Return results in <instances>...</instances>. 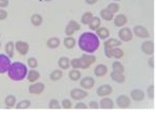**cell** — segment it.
<instances>
[{
	"label": "cell",
	"mask_w": 156,
	"mask_h": 113,
	"mask_svg": "<svg viewBox=\"0 0 156 113\" xmlns=\"http://www.w3.org/2000/svg\"><path fill=\"white\" fill-rule=\"evenodd\" d=\"M44 1H47V2H48V1H51V0H44Z\"/></svg>",
	"instance_id": "cell-49"
},
{
	"label": "cell",
	"mask_w": 156,
	"mask_h": 113,
	"mask_svg": "<svg viewBox=\"0 0 156 113\" xmlns=\"http://www.w3.org/2000/svg\"><path fill=\"white\" fill-rule=\"evenodd\" d=\"M92 17H93V15H92L91 12H86V13L83 14L82 18H81V22L85 25H88L89 24V22L91 21V19H92Z\"/></svg>",
	"instance_id": "cell-29"
},
{
	"label": "cell",
	"mask_w": 156,
	"mask_h": 113,
	"mask_svg": "<svg viewBox=\"0 0 156 113\" xmlns=\"http://www.w3.org/2000/svg\"><path fill=\"white\" fill-rule=\"evenodd\" d=\"M15 49L21 56H25L30 50V45L25 41H17L15 43Z\"/></svg>",
	"instance_id": "cell-5"
},
{
	"label": "cell",
	"mask_w": 156,
	"mask_h": 113,
	"mask_svg": "<svg viewBox=\"0 0 156 113\" xmlns=\"http://www.w3.org/2000/svg\"><path fill=\"white\" fill-rule=\"evenodd\" d=\"M111 79L114 82H116V83H124L125 82V76L121 72H115V71H112Z\"/></svg>",
	"instance_id": "cell-26"
},
{
	"label": "cell",
	"mask_w": 156,
	"mask_h": 113,
	"mask_svg": "<svg viewBox=\"0 0 156 113\" xmlns=\"http://www.w3.org/2000/svg\"><path fill=\"white\" fill-rule=\"evenodd\" d=\"M14 51H15V44L12 41H9L5 44V52L9 58H12L14 57Z\"/></svg>",
	"instance_id": "cell-25"
},
{
	"label": "cell",
	"mask_w": 156,
	"mask_h": 113,
	"mask_svg": "<svg viewBox=\"0 0 156 113\" xmlns=\"http://www.w3.org/2000/svg\"><path fill=\"white\" fill-rule=\"evenodd\" d=\"M0 47H1V43H0Z\"/></svg>",
	"instance_id": "cell-51"
},
{
	"label": "cell",
	"mask_w": 156,
	"mask_h": 113,
	"mask_svg": "<svg viewBox=\"0 0 156 113\" xmlns=\"http://www.w3.org/2000/svg\"><path fill=\"white\" fill-rule=\"evenodd\" d=\"M8 17V12H5L4 9H0V20H4Z\"/></svg>",
	"instance_id": "cell-43"
},
{
	"label": "cell",
	"mask_w": 156,
	"mask_h": 113,
	"mask_svg": "<svg viewBox=\"0 0 156 113\" xmlns=\"http://www.w3.org/2000/svg\"><path fill=\"white\" fill-rule=\"evenodd\" d=\"M88 95L87 91L82 90V89H73V90L70 91V97L73 98V100L80 101L85 98Z\"/></svg>",
	"instance_id": "cell-10"
},
{
	"label": "cell",
	"mask_w": 156,
	"mask_h": 113,
	"mask_svg": "<svg viewBox=\"0 0 156 113\" xmlns=\"http://www.w3.org/2000/svg\"><path fill=\"white\" fill-rule=\"evenodd\" d=\"M95 57L92 56V55H83L82 57L80 58V68H83V69H86L88 67H90L91 65L95 62Z\"/></svg>",
	"instance_id": "cell-3"
},
{
	"label": "cell",
	"mask_w": 156,
	"mask_h": 113,
	"mask_svg": "<svg viewBox=\"0 0 156 113\" xmlns=\"http://www.w3.org/2000/svg\"><path fill=\"white\" fill-rule=\"evenodd\" d=\"M111 56L114 57L115 59H121V58L124 57V51L119 47H114V48L111 49Z\"/></svg>",
	"instance_id": "cell-31"
},
{
	"label": "cell",
	"mask_w": 156,
	"mask_h": 113,
	"mask_svg": "<svg viewBox=\"0 0 156 113\" xmlns=\"http://www.w3.org/2000/svg\"><path fill=\"white\" fill-rule=\"evenodd\" d=\"M9 0H0V9L6 8L9 5Z\"/></svg>",
	"instance_id": "cell-45"
},
{
	"label": "cell",
	"mask_w": 156,
	"mask_h": 113,
	"mask_svg": "<svg viewBox=\"0 0 156 113\" xmlns=\"http://www.w3.org/2000/svg\"><path fill=\"white\" fill-rule=\"evenodd\" d=\"M44 88H45V86L43 83H37V82H35V83H33L32 85L30 86L28 92L32 93V94H40V93L44 90Z\"/></svg>",
	"instance_id": "cell-8"
},
{
	"label": "cell",
	"mask_w": 156,
	"mask_h": 113,
	"mask_svg": "<svg viewBox=\"0 0 156 113\" xmlns=\"http://www.w3.org/2000/svg\"><path fill=\"white\" fill-rule=\"evenodd\" d=\"M113 106H114L113 101L107 97H103L102 101L100 102V108H102V109H112Z\"/></svg>",
	"instance_id": "cell-15"
},
{
	"label": "cell",
	"mask_w": 156,
	"mask_h": 113,
	"mask_svg": "<svg viewBox=\"0 0 156 113\" xmlns=\"http://www.w3.org/2000/svg\"><path fill=\"white\" fill-rule=\"evenodd\" d=\"M58 64H59V66H60V68H61V69H68L69 66H70V61H69L68 58L62 57V58H60V59H59Z\"/></svg>",
	"instance_id": "cell-22"
},
{
	"label": "cell",
	"mask_w": 156,
	"mask_h": 113,
	"mask_svg": "<svg viewBox=\"0 0 156 113\" xmlns=\"http://www.w3.org/2000/svg\"><path fill=\"white\" fill-rule=\"evenodd\" d=\"M62 107L64 109H70L73 107V104H71V102L69 100H63L62 101Z\"/></svg>",
	"instance_id": "cell-40"
},
{
	"label": "cell",
	"mask_w": 156,
	"mask_h": 113,
	"mask_svg": "<svg viewBox=\"0 0 156 113\" xmlns=\"http://www.w3.org/2000/svg\"><path fill=\"white\" fill-rule=\"evenodd\" d=\"M121 45H122V42L117 39H108L107 41H105V43H104V48L112 49V48H114V47L121 46Z\"/></svg>",
	"instance_id": "cell-16"
},
{
	"label": "cell",
	"mask_w": 156,
	"mask_h": 113,
	"mask_svg": "<svg viewBox=\"0 0 156 113\" xmlns=\"http://www.w3.org/2000/svg\"><path fill=\"white\" fill-rule=\"evenodd\" d=\"M101 17L106 21H111L114 17V14H112L110 11H108L107 9H104L101 11Z\"/></svg>",
	"instance_id": "cell-27"
},
{
	"label": "cell",
	"mask_w": 156,
	"mask_h": 113,
	"mask_svg": "<svg viewBox=\"0 0 156 113\" xmlns=\"http://www.w3.org/2000/svg\"><path fill=\"white\" fill-rule=\"evenodd\" d=\"M27 67L25 64L21 63V62H14L11 63L8 70V76L12 81L20 82L24 80L27 74Z\"/></svg>",
	"instance_id": "cell-2"
},
{
	"label": "cell",
	"mask_w": 156,
	"mask_h": 113,
	"mask_svg": "<svg viewBox=\"0 0 156 113\" xmlns=\"http://www.w3.org/2000/svg\"><path fill=\"white\" fill-rule=\"evenodd\" d=\"M147 93L150 98H154V85H151L150 87H148Z\"/></svg>",
	"instance_id": "cell-42"
},
{
	"label": "cell",
	"mask_w": 156,
	"mask_h": 113,
	"mask_svg": "<svg viewBox=\"0 0 156 113\" xmlns=\"http://www.w3.org/2000/svg\"><path fill=\"white\" fill-rule=\"evenodd\" d=\"M15 107L17 108V109H27V108L30 107V102L27 100L21 101V102L18 103V104H16Z\"/></svg>",
	"instance_id": "cell-35"
},
{
	"label": "cell",
	"mask_w": 156,
	"mask_h": 113,
	"mask_svg": "<svg viewBox=\"0 0 156 113\" xmlns=\"http://www.w3.org/2000/svg\"><path fill=\"white\" fill-rule=\"evenodd\" d=\"M114 1H121V0H114Z\"/></svg>",
	"instance_id": "cell-50"
},
{
	"label": "cell",
	"mask_w": 156,
	"mask_h": 113,
	"mask_svg": "<svg viewBox=\"0 0 156 113\" xmlns=\"http://www.w3.org/2000/svg\"><path fill=\"white\" fill-rule=\"evenodd\" d=\"M130 95L132 100L135 101V102H141L145 98V93L140 89H134V90H132Z\"/></svg>",
	"instance_id": "cell-14"
},
{
	"label": "cell",
	"mask_w": 156,
	"mask_h": 113,
	"mask_svg": "<svg viewBox=\"0 0 156 113\" xmlns=\"http://www.w3.org/2000/svg\"><path fill=\"white\" fill-rule=\"evenodd\" d=\"M9 65H11L9 57L6 56V55H3V54L0 55V73L2 74V73L8 72Z\"/></svg>",
	"instance_id": "cell-4"
},
{
	"label": "cell",
	"mask_w": 156,
	"mask_h": 113,
	"mask_svg": "<svg viewBox=\"0 0 156 113\" xmlns=\"http://www.w3.org/2000/svg\"><path fill=\"white\" fill-rule=\"evenodd\" d=\"M70 65L74 69H79L80 68V59H73V61H70Z\"/></svg>",
	"instance_id": "cell-41"
},
{
	"label": "cell",
	"mask_w": 156,
	"mask_h": 113,
	"mask_svg": "<svg viewBox=\"0 0 156 113\" xmlns=\"http://www.w3.org/2000/svg\"><path fill=\"white\" fill-rule=\"evenodd\" d=\"M88 25H89V27L92 30H97L101 26V19L99 17H92V19H91V21Z\"/></svg>",
	"instance_id": "cell-23"
},
{
	"label": "cell",
	"mask_w": 156,
	"mask_h": 113,
	"mask_svg": "<svg viewBox=\"0 0 156 113\" xmlns=\"http://www.w3.org/2000/svg\"><path fill=\"white\" fill-rule=\"evenodd\" d=\"M81 28L80 24H79L76 21L74 20H70L68 22V24L66 25V28H65V34L66 36H73L74 33L76 32V30H79Z\"/></svg>",
	"instance_id": "cell-6"
},
{
	"label": "cell",
	"mask_w": 156,
	"mask_h": 113,
	"mask_svg": "<svg viewBox=\"0 0 156 113\" xmlns=\"http://www.w3.org/2000/svg\"><path fill=\"white\" fill-rule=\"evenodd\" d=\"M89 108H91V109H99L100 105L98 104L97 102H90L89 103Z\"/></svg>",
	"instance_id": "cell-46"
},
{
	"label": "cell",
	"mask_w": 156,
	"mask_h": 113,
	"mask_svg": "<svg viewBox=\"0 0 156 113\" xmlns=\"http://www.w3.org/2000/svg\"><path fill=\"white\" fill-rule=\"evenodd\" d=\"M64 45H65V47L66 48H68V49H71V48H73L74 47V45H76V40L73 39V37H67L65 40H64Z\"/></svg>",
	"instance_id": "cell-30"
},
{
	"label": "cell",
	"mask_w": 156,
	"mask_h": 113,
	"mask_svg": "<svg viewBox=\"0 0 156 113\" xmlns=\"http://www.w3.org/2000/svg\"><path fill=\"white\" fill-rule=\"evenodd\" d=\"M39 78H40V73H39V71H38V70H35L34 68H32V70L27 71L26 79H27L30 83H35V82H37V80Z\"/></svg>",
	"instance_id": "cell-18"
},
{
	"label": "cell",
	"mask_w": 156,
	"mask_h": 113,
	"mask_svg": "<svg viewBox=\"0 0 156 113\" xmlns=\"http://www.w3.org/2000/svg\"><path fill=\"white\" fill-rule=\"evenodd\" d=\"M30 21H32L33 25L40 26V25L42 24V22H43L42 16L39 15V14H34V15L32 16V18H30Z\"/></svg>",
	"instance_id": "cell-28"
},
{
	"label": "cell",
	"mask_w": 156,
	"mask_h": 113,
	"mask_svg": "<svg viewBox=\"0 0 156 113\" xmlns=\"http://www.w3.org/2000/svg\"><path fill=\"white\" fill-rule=\"evenodd\" d=\"M134 34H135V36L138 38H148L149 36H150L147 28L141 25H136L135 27H134Z\"/></svg>",
	"instance_id": "cell-11"
},
{
	"label": "cell",
	"mask_w": 156,
	"mask_h": 113,
	"mask_svg": "<svg viewBox=\"0 0 156 113\" xmlns=\"http://www.w3.org/2000/svg\"><path fill=\"white\" fill-rule=\"evenodd\" d=\"M141 50L144 51V54L152 56L154 54V43L152 41H145L141 45Z\"/></svg>",
	"instance_id": "cell-9"
},
{
	"label": "cell",
	"mask_w": 156,
	"mask_h": 113,
	"mask_svg": "<svg viewBox=\"0 0 156 113\" xmlns=\"http://www.w3.org/2000/svg\"><path fill=\"white\" fill-rule=\"evenodd\" d=\"M74 108H76V109H88V106L85 105L84 103H78Z\"/></svg>",
	"instance_id": "cell-44"
},
{
	"label": "cell",
	"mask_w": 156,
	"mask_h": 113,
	"mask_svg": "<svg viewBox=\"0 0 156 113\" xmlns=\"http://www.w3.org/2000/svg\"><path fill=\"white\" fill-rule=\"evenodd\" d=\"M107 72H108V68L104 64L98 65L94 68V74L97 76H106Z\"/></svg>",
	"instance_id": "cell-20"
},
{
	"label": "cell",
	"mask_w": 156,
	"mask_h": 113,
	"mask_svg": "<svg viewBox=\"0 0 156 113\" xmlns=\"http://www.w3.org/2000/svg\"><path fill=\"white\" fill-rule=\"evenodd\" d=\"M62 76H63V72H62L61 70H59V69H56V70H54L50 73V79H51V81H59Z\"/></svg>",
	"instance_id": "cell-34"
},
{
	"label": "cell",
	"mask_w": 156,
	"mask_h": 113,
	"mask_svg": "<svg viewBox=\"0 0 156 113\" xmlns=\"http://www.w3.org/2000/svg\"><path fill=\"white\" fill-rule=\"evenodd\" d=\"M116 104L119 108H122V109L128 108L129 106H130V98L127 97V95H119V97L116 98Z\"/></svg>",
	"instance_id": "cell-12"
},
{
	"label": "cell",
	"mask_w": 156,
	"mask_h": 113,
	"mask_svg": "<svg viewBox=\"0 0 156 113\" xmlns=\"http://www.w3.org/2000/svg\"><path fill=\"white\" fill-rule=\"evenodd\" d=\"M112 93V87L110 85H102L97 90V94L99 97H107Z\"/></svg>",
	"instance_id": "cell-13"
},
{
	"label": "cell",
	"mask_w": 156,
	"mask_h": 113,
	"mask_svg": "<svg viewBox=\"0 0 156 113\" xmlns=\"http://www.w3.org/2000/svg\"><path fill=\"white\" fill-rule=\"evenodd\" d=\"M97 36L100 38V39L106 40V39L109 38L110 32H109V30L106 28V27H99L97 30Z\"/></svg>",
	"instance_id": "cell-21"
},
{
	"label": "cell",
	"mask_w": 156,
	"mask_h": 113,
	"mask_svg": "<svg viewBox=\"0 0 156 113\" xmlns=\"http://www.w3.org/2000/svg\"><path fill=\"white\" fill-rule=\"evenodd\" d=\"M119 37L121 38V40L124 41V42H129V41H131L132 38H133V34H132L130 28L124 27V28H121V30H119Z\"/></svg>",
	"instance_id": "cell-7"
},
{
	"label": "cell",
	"mask_w": 156,
	"mask_h": 113,
	"mask_svg": "<svg viewBox=\"0 0 156 113\" xmlns=\"http://www.w3.org/2000/svg\"><path fill=\"white\" fill-rule=\"evenodd\" d=\"M149 65H150L151 68H154V58H153V57L149 60Z\"/></svg>",
	"instance_id": "cell-47"
},
{
	"label": "cell",
	"mask_w": 156,
	"mask_h": 113,
	"mask_svg": "<svg viewBox=\"0 0 156 113\" xmlns=\"http://www.w3.org/2000/svg\"><path fill=\"white\" fill-rule=\"evenodd\" d=\"M93 86H94V80L91 76H85L81 81V87L84 89H91Z\"/></svg>",
	"instance_id": "cell-17"
},
{
	"label": "cell",
	"mask_w": 156,
	"mask_h": 113,
	"mask_svg": "<svg viewBox=\"0 0 156 113\" xmlns=\"http://www.w3.org/2000/svg\"><path fill=\"white\" fill-rule=\"evenodd\" d=\"M4 104L8 108H13L16 106V97H14V95L9 94L8 97H5V100H4Z\"/></svg>",
	"instance_id": "cell-24"
},
{
	"label": "cell",
	"mask_w": 156,
	"mask_h": 113,
	"mask_svg": "<svg viewBox=\"0 0 156 113\" xmlns=\"http://www.w3.org/2000/svg\"><path fill=\"white\" fill-rule=\"evenodd\" d=\"M97 1H98V0H85V2L87 4H94Z\"/></svg>",
	"instance_id": "cell-48"
},
{
	"label": "cell",
	"mask_w": 156,
	"mask_h": 113,
	"mask_svg": "<svg viewBox=\"0 0 156 113\" xmlns=\"http://www.w3.org/2000/svg\"><path fill=\"white\" fill-rule=\"evenodd\" d=\"M27 64L28 66L30 67V68H37L38 67V60L36 59V58H30V59L27 60Z\"/></svg>",
	"instance_id": "cell-37"
},
{
	"label": "cell",
	"mask_w": 156,
	"mask_h": 113,
	"mask_svg": "<svg viewBox=\"0 0 156 113\" xmlns=\"http://www.w3.org/2000/svg\"><path fill=\"white\" fill-rule=\"evenodd\" d=\"M60 108H61V106L57 100H51L49 102V109H60Z\"/></svg>",
	"instance_id": "cell-39"
},
{
	"label": "cell",
	"mask_w": 156,
	"mask_h": 113,
	"mask_svg": "<svg viewBox=\"0 0 156 113\" xmlns=\"http://www.w3.org/2000/svg\"><path fill=\"white\" fill-rule=\"evenodd\" d=\"M68 76H69V79H70L71 81H78L79 79L81 78V72L79 70H70L69 71V73H68Z\"/></svg>",
	"instance_id": "cell-36"
},
{
	"label": "cell",
	"mask_w": 156,
	"mask_h": 113,
	"mask_svg": "<svg viewBox=\"0 0 156 113\" xmlns=\"http://www.w3.org/2000/svg\"><path fill=\"white\" fill-rule=\"evenodd\" d=\"M107 9L111 12L112 14H115V13H117V12H119V4H117V3H110L109 5H108Z\"/></svg>",
	"instance_id": "cell-38"
},
{
	"label": "cell",
	"mask_w": 156,
	"mask_h": 113,
	"mask_svg": "<svg viewBox=\"0 0 156 113\" xmlns=\"http://www.w3.org/2000/svg\"><path fill=\"white\" fill-rule=\"evenodd\" d=\"M112 68H113V71H115V72L124 73V71H125V67L121 62H114V63L112 64Z\"/></svg>",
	"instance_id": "cell-33"
},
{
	"label": "cell",
	"mask_w": 156,
	"mask_h": 113,
	"mask_svg": "<svg viewBox=\"0 0 156 113\" xmlns=\"http://www.w3.org/2000/svg\"><path fill=\"white\" fill-rule=\"evenodd\" d=\"M127 21H128L127 20V17L123 15V14H119V15H117L114 18V24L117 27H123V26L126 25Z\"/></svg>",
	"instance_id": "cell-19"
},
{
	"label": "cell",
	"mask_w": 156,
	"mask_h": 113,
	"mask_svg": "<svg viewBox=\"0 0 156 113\" xmlns=\"http://www.w3.org/2000/svg\"><path fill=\"white\" fill-rule=\"evenodd\" d=\"M59 45H60V39H58V38H50L47 41V46L49 48H57V47H59Z\"/></svg>",
	"instance_id": "cell-32"
},
{
	"label": "cell",
	"mask_w": 156,
	"mask_h": 113,
	"mask_svg": "<svg viewBox=\"0 0 156 113\" xmlns=\"http://www.w3.org/2000/svg\"><path fill=\"white\" fill-rule=\"evenodd\" d=\"M79 47L87 54L97 51L100 47V39L97 34L86 32L83 33L79 38Z\"/></svg>",
	"instance_id": "cell-1"
}]
</instances>
